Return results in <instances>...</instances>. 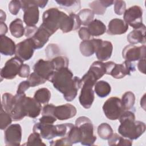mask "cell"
Wrapping results in <instances>:
<instances>
[{"label": "cell", "mask_w": 146, "mask_h": 146, "mask_svg": "<svg viewBox=\"0 0 146 146\" xmlns=\"http://www.w3.org/2000/svg\"><path fill=\"white\" fill-rule=\"evenodd\" d=\"M50 82L54 87L63 95L67 102L72 101L82 87V80L78 76L73 77V74L68 67L55 71Z\"/></svg>", "instance_id": "1"}, {"label": "cell", "mask_w": 146, "mask_h": 146, "mask_svg": "<svg viewBox=\"0 0 146 146\" xmlns=\"http://www.w3.org/2000/svg\"><path fill=\"white\" fill-rule=\"evenodd\" d=\"M120 125L118 128V132L123 137L130 140H136L141 136L145 131L144 123L135 120L133 112L125 111L119 118Z\"/></svg>", "instance_id": "2"}, {"label": "cell", "mask_w": 146, "mask_h": 146, "mask_svg": "<svg viewBox=\"0 0 146 146\" xmlns=\"http://www.w3.org/2000/svg\"><path fill=\"white\" fill-rule=\"evenodd\" d=\"M68 15L57 8H50L46 10L42 16V25L52 35L64 24Z\"/></svg>", "instance_id": "3"}, {"label": "cell", "mask_w": 146, "mask_h": 146, "mask_svg": "<svg viewBox=\"0 0 146 146\" xmlns=\"http://www.w3.org/2000/svg\"><path fill=\"white\" fill-rule=\"evenodd\" d=\"M75 125L79 128L81 132V144L88 146L93 145L96 137L94 135V126L91 120L86 116H80L75 120Z\"/></svg>", "instance_id": "4"}, {"label": "cell", "mask_w": 146, "mask_h": 146, "mask_svg": "<svg viewBox=\"0 0 146 146\" xmlns=\"http://www.w3.org/2000/svg\"><path fill=\"white\" fill-rule=\"evenodd\" d=\"M21 9L24 11L23 21L26 26H35L39 21V12L36 1H21Z\"/></svg>", "instance_id": "5"}, {"label": "cell", "mask_w": 146, "mask_h": 146, "mask_svg": "<svg viewBox=\"0 0 146 146\" xmlns=\"http://www.w3.org/2000/svg\"><path fill=\"white\" fill-rule=\"evenodd\" d=\"M103 110L106 116L112 120L119 119L125 111L121 99L117 97H111L108 99L103 106Z\"/></svg>", "instance_id": "6"}, {"label": "cell", "mask_w": 146, "mask_h": 146, "mask_svg": "<svg viewBox=\"0 0 146 146\" xmlns=\"http://www.w3.org/2000/svg\"><path fill=\"white\" fill-rule=\"evenodd\" d=\"M143 9L139 6H133L124 13V21L134 29L139 28L143 23Z\"/></svg>", "instance_id": "7"}, {"label": "cell", "mask_w": 146, "mask_h": 146, "mask_svg": "<svg viewBox=\"0 0 146 146\" xmlns=\"http://www.w3.org/2000/svg\"><path fill=\"white\" fill-rule=\"evenodd\" d=\"M23 61L18 58L15 56L7 60L3 67L1 70V77L6 79H13L18 75L19 70Z\"/></svg>", "instance_id": "8"}, {"label": "cell", "mask_w": 146, "mask_h": 146, "mask_svg": "<svg viewBox=\"0 0 146 146\" xmlns=\"http://www.w3.org/2000/svg\"><path fill=\"white\" fill-rule=\"evenodd\" d=\"M5 143L6 145H20L22 140V128L19 124H13L8 126L4 133Z\"/></svg>", "instance_id": "9"}, {"label": "cell", "mask_w": 146, "mask_h": 146, "mask_svg": "<svg viewBox=\"0 0 146 146\" xmlns=\"http://www.w3.org/2000/svg\"><path fill=\"white\" fill-rule=\"evenodd\" d=\"M34 50L35 47L33 40L31 38H27L16 45L15 54L23 61H26L32 58Z\"/></svg>", "instance_id": "10"}, {"label": "cell", "mask_w": 146, "mask_h": 146, "mask_svg": "<svg viewBox=\"0 0 146 146\" xmlns=\"http://www.w3.org/2000/svg\"><path fill=\"white\" fill-rule=\"evenodd\" d=\"M122 56L125 60L134 62L145 58V46H136L133 44L126 46L123 50Z\"/></svg>", "instance_id": "11"}, {"label": "cell", "mask_w": 146, "mask_h": 146, "mask_svg": "<svg viewBox=\"0 0 146 146\" xmlns=\"http://www.w3.org/2000/svg\"><path fill=\"white\" fill-rule=\"evenodd\" d=\"M34 72L46 80L50 81L55 72L51 60H38L34 66Z\"/></svg>", "instance_id": "12"}, {"label": "cell", "mask_w": 146, "mask_h": 146, "mask_svg": "<svg viewBox=\"0 0 146 146\" xmlns=\"http://www.w3.org/2000/svg\"><path fill=\"white\" fill-rule=\"evenodd\" d=\"M22 105L26 116L36 118L40 115L42 110L41 104L34 98L27 97L25 94L22 98Z\"/></svg>", "instance_id": "13"}, {"label": "cell", "mask_w": 146, "mask_h": 146, "mask_svg": "<svg viewBox=\"0 0 146 146\" xmlns=\"http://www.w3.org/2000/svg\"><path fill=\"white\" fill-rule=\"evenodd\" d=\"M33 132L38 133L42 138L47 140L59 136L57 126L53 124L36 123L33 126Z\"/></svg>", "instance_id": "14"}, {"label": "cell", "mask_w": 146, "mask_h": 146, "mask_svg": "<svg viewBox=\"0 0 146 146\" xmlns=\"http://www.w3.org/2000/svg\"><path fill=\"white\" fill-rule=\"evenodd\" d=\"M113 46L111 42L96 39V47L95 53L99 61H105L109 59L112 55Z\"/></svg>", "instance_id": "15"}, {"label": "cell", "mask_w": 146, "mask_h": 146, "mask_svg": "<svg viewBox=\"0 0 146 146\" xmlns=\"http://www.w3.org/2000/svg\"><path fill=\"white\" fill-rule=\"evenodd\" d=\"M135 71V67L131 62L124 61L121 64L115 63L110 75L115 79H121L126 75H130Z\"/></svg>", "instance_id": "16"}, {"label": "cell", "mask_w": 146, "mask_h": 146, "mask_svg": "<svg viewBox=\"0 0 146 146\" xmlns=\"http://www.w3.org/2000/svg\"><path fill=\"white\" fill-rule=\"evenodd\" d=\"M82 90L79 98L80 104L86 109L90 108L94 102L95 96L93 86L88 83H82Z\"/></svg>", "instance_id": "17"}, {"label": "cell", "mask_w": 146, "mask_h": 146, "mask_svg": "<svg viewBox=\"0 0 146 146\" xmlns=\"http://www.w3.org/2000/svg\"><path fill=\"white\" fill-rule=\"evenodd\" d=\"M76 108L71 104L55 106L54 115L59 120H65L74 117L76 114Z\"/></svg>", "instance_id": "18"}, {"label": "cell", "mask_w": 146, "mask_h": 146, "mask_svg": "<svg viewBox=\"0 0 146 146\" xmlns=\"http://www.w3.org/2000/svg\"><path fill=\"white\" fill-rule=\"evenodd\" d=\"M51 35L52 34L42 25H40L35 34L31 38L34 43L35 49L42 48L48 42Z\"/></svg>", "instance_id": "19"}, {"label": "cell", "mask_w": 146, "mask_h": 146, "mask_svg": "<svg viewBox=\"0 0 146 146\" xmlns=\"http://www.w3.org/2000/svg\"><path fill=\"white\" fill-rule=\"evenodd\" d=\"M128 29V25L123 20L114 18L110 21L107 33L109 35H121L125 33Z\"/></svg>", "instance_id": "20"}, {"label": "cell", "mask_w": 146, "mask_h": 146, "mask_svg": "<svg viewBox=\"0 0 146 146\" xmlns=\"http://www.w3.org/2000/svg\"><path fill=\"white\" fill-rule=\"evenodd\" d=\"M145 26L144 24L141 27L134 29L127 35V40L131 44L145 43Z\"/></svg>", "instance_id": "21"}, {"label": "cell", "mask_w": 146, "mask_h": 146, "mask_svg": "<svg viewBox=\"0 0 146 146\" xmlns=\"http://www.w3.org/2000/svg\"><path fill=\"white\" fill-rule=\"evenodd\" d=\"M16 45L14 42L5 35L0 36V52L2 55L11 56L15 53Z\"/></svg>", "instance_id": "22"}, {"label": "cell", "mask_w": 146, "mask_h": 146, "mask_svg": "<svg viewBox=\"0 0 146 146\" xmlns=\"http://www.w3.org/2000/svg\"><path fill=\"white\" fill-rule=\"evenodd\" d=\"M91 36H100L106 31V25L100 20L94 19L88 25L87 27Z\"/></svg>", "instance_id": "23"}, {"label": "cell", "mask_w": 146, "mask_h": 146, "mask_svg": "<svg viewBox=\"0 0 146 146\" xmlns=\"http://www.w3.org/2000/svg\"><path fill=\"white\" fill-rule=\"evenodd\" d=\"M96 39L82 41L79 46L81 54L84 56H90L92 55L95 51Z\"/></svg>", "instance_id": "24"}, {"label": "cell", "mask_w": 146, "mask_h": 146, "mask_svg": "<svg viewBox=\"0 0 146 146\" xmlns=\"http://www.w3.org/2000/svg\"><path fill=\"white\" fill-rule=\"evenodd\" d=\"M9 29L11 35L17 38H21L25 34L23 22L19 18L13 21L10 25Z\"/></svg>", "instance_id": "25"}, {"label": "cell", "mask_w": 146, "mask_h": 146, "mask_svg": "<svg viewBox=\"0 0 146 146\" xmlns=\"http://www.w3.org/2000/svg\"><path fill=\"white\" fill-rule=\"evenodd\" d=\"M94 86L95 92L100 98L106 97L111 92V86L110 84L106 81H98L95 84Z\"/></svg>", "instance_id": "26"}, {"label": "cell", "mask_w": 146, "mask_h": 146, "mask_svg": "<svg viewBox=\"0 0 146 146\" xmlns=\"http://www.w3.org/2000/svg\"><path fill=\"white\" fill-rule=\"evenodd\" d=\"M89 70H90L99 79L104 74H106L107 68L106 63L101 61H95L91 65Z\"/></svg>", "instance_id": "27"}, {"label": "cell", "mask_w": 146, "mask_h": 146, "mask_svg": "<svg viewBox=\"0 0 146 146\" xmlns=\"http://www.w3.org/2000/svg\"><path fill=\"white\" fill-rule=\"evenodd\" d=\"M51 98V92L46 88H41L34 94V99L40 104H47Z\"/></svg>", "instance_id": "28"}, {"label": "cell", "mask_w": 146, "mask_h": 146, "mask_svg": "<svg viewBox=\"0 0 146 146\" xmlns=\"http://www.w3.org/2000/svg\"><path fill=\"white\" fill-rule=\"evenodd\" d=\"M109 145H132V140L119 136L117 133H113L108 139Z\"/></svg>", "instance_id": "29"}, {"label": "cell", "mask_w": 146, "mask_h": 146, "mask_svg": "<svg viewBox=\"0 0 146 146\" xmlns=\"http://www.w3.org/2000/svg\"><path fill=\"white\" fill-rule=\"evenodd\" d=\"M77 15L80 19L81 24L84 26H88L94 18V13L91 9H88L81 10Z\"/></svg>", "instance_id": "30"}, {"label": "cell", "mask_w": 146, "mask_h": 146, "mask_svg": "<svg viewBox=\"0 0 146 146\" xmlns=\"http://www.w3.org/2000/svg\"><path fill=\"white\" fill-rule=\"evenodd\" d=\"M121 100L124 111H128L133 107L135 102V96L131 91H127L123 95Z\"/></svg>", "instance_id": "31"}, {"label": "cell", "mask_w": 146, "mask_h": 146, "mask_svg": "<svg viewBox=\"0 0 146 146\" xmlns=\"http://www.w3.org/2000/svg\"><path fill=\"white\" fill-rule=\"evenodd\" d=\"M113 129L111 125L106 123L100 124L98 127V134L103 140H108L113 135Z\"/></svg>", "instance_id": "32"}, {"label": "cell", "mask_w": 146, "mask_h": 146, "mask_svg": "<svg viewBox=\"0 0 146 146\" xmlns=\"http://www.w3.org/2000/svg\"><path fill=\"white\" fill-rule=\"evenodd\" d=\"M55 2L60 6L64 7L66 10L70 9L71 11H76L80 8V1H71V0H56Z\"/></svg>", "instance_id": "33"}, {"label": "cell", "mask_w": 146, "mask_h": 146, "mask_svg": "<svg viewBox=\"0 0 146 146\" xmlns=\"http://www.w3.org/2000/svg\"><path fill=\"white\" fill-rule=\"evenodd\" d=\"M15 100V96L10 93H5L2 98L1 107L7 112L9 113L13 106Z\"/></svg>", "instance_id": "34"}, {"label": "cell", "mask_w": 146, "mask_h": 146, "mask_svg": "<svg viewBox=\"0 0 146 146\" xmlns=\"http://www.w3.org/2000/svg\"><path fill=\"white\" fill-rule=\"evenodd\" d=\"M66 137L68 138L69 140L72 143V144L80 143L82 140V135L80 129L77 126L74 125L70 129Z\"/></svg>", "instance_id": "35"}, {"label": "cell", "mask_w": 146, "mask_h": 146, "mask_svg": "<svg viewBox=\"0 0 146 146\" xmlns=\"http://www.w3.org/2000/svg\"><path fill=\"white\" fill-rule=\"evenodd\" d=\"M55 71L58 70L62 68L68 67L69 64L68 59L64 56H58L51 60Z\"/></svg>", "instance_id": "36"}, {"label": "cell", "mask_w": 146, "mask_h": 146, "mask_svg": "<svg viewBox=\"0 0 146 146\" xmlns=\"http://www.w3.org/2000/svg\"><path fill=\"white\" fill-rule=\"evenodd\" d=\"M12 117L9 113L5 111L1 107L0 113V128L2 130L5 129L12 122Z\"/></svg>", "instance_id": "37"}, {"label": "cell", "mask_w": 146, "mask_h": 146, "mask_svg": "<svg viewBox=\"0 0 146 146\" xmlns=\"http://www.w3.org/2000/svg\"><path fill=\"white\" fill-rule=\"evenodd\" d=\"M89 6L93 13L97 15H103L106 11V8L103 5L100 1H94L89 3Z\"/></svg>", "instance_id": "38"}, {"label": "cell", "mask_w": 146, "mask_h": 146, "mask_svg": "<svg viewBox=\"0 0 146 146\" xmlns=\"http://www.w3.org/2000/svg\"><path fill=\"white\" fill-rule=\"evenodd\" d=\"M27 80L29 82L30 84V87H34L35 86L43 84L47 81L46 80L42 78V77L39 76L38 74H36L34 72H32L29 75Z\"/></svg>", "instance_id": "39"}, {"label": "cell", "mask_w": 146, "mask_h": 146, "mask_svg": "<svg viewBox=\"0 0 146 146\" xmlns=\"http://www.w3.org/2000/svg\"><path fill=\"white\" fill-rule=\"evenodd\" d=\"M41 136L37 133L33 132L28 137L27 143L25 144L26 145H46V144L42 142Z\"/></svg>", "instance_id": "40"}, {"label": "cell", "mask_w": 146, "mask_h": 146, "mask_svg": "<svg viewBox=\"0 0 146 146\" xmlns=\"http://www.w3.org/2000/svg\"><path fill=\"white\" fill-rule=\"evenodd\" d=\"M45 53L48 58H54L60 54V48L56 44H49L45 49Z\"/></svg>", "instance_id": "41"}, {"label": "cell", "mask_w": 146, "mask_h": 146, "mask_svg": "<svg viewBox=\"0 0 146 146\" xmlns=\"http://www.w3.org/2000/svg\"><path fill=\"white\" fill-rule=\"evenodd\" d=\"M9 10L13 15H16L19 13L20 9L21 8V1L13 0L11 1L8 6Z\"/></svg>", "instance_id": "42"}, {"label": "cell", "mask_w": 146, "mask_h": 146, "mask_svg": "<svg viewBox=\"0 0 146 146\" xmlns=\"http://www.w3.org/2000/svg\"><path fill=\"white\" fill-rule=\"evenodd\" d=\"M114 11L119 15H121L126 10V4L124 1H114Z\"/></svg>", "instance_id": "43"}, {"label": "cell", "mask_w": 146, "mask_h": 146, "mask_svg": "<svg viewBox=\"0 0 146 146\" xmlns=\"http://www.w3.org/2000/svg\"><path fill=\"white\" fill-rule=\"evenodd\" d=\"M50 145H72V143L67 137H62L56 140H52L50 142Z\"/></svg>", "instance_id": "44"}, {"label": "cell", "mask_w": 146, "mask_h": 146, "mask_svg": "<svg viewBox=\"0 0 146 146\" xmlns=\"http://www.w3.org/2000/svg\"><path fill=\"white\" fill-rule=\"evenodd\" d=\"M78 34H79V38L83 41L89 40V39L91 36L87 27H81L78 31Z\"/></svg>", "instance_id": "45"}, {"label": "cell", "mask_w": 146, "mask_h": 146, "mask_svg": "<svg viewBox=\"0 0 146 146\" xmlns=\"http://www.w3.org/2000/svg\"><path fill=\"white\" fill-rule=\"evenodd\" d=\"M55 106L52 104H46L42 109V115H49V116H53L54 115V111Z\"/></svg>", "instance_id": "46"}, {"label": "cell", "mask_w": 146, "mask_h": 146, "mask_svg": "<svg viewBox=\"0 0 146 146\" xmlns=\"http://www.w3.org/2000/svg\"><path fill=\"white\" fill-rule=\"evenodd\" d=\"M30 72V68L29 65L23 64L20 68L18 75L21 78H28Z\"/></svg>", "instance_id": "47"}, {"label": "cell", "mask_w": 146, "mask_h": 146, "mask_svg": "<svg viewBox=\"0 0 146 146\" xmlns=\"http://www.w3.org/2000/svg\"><path fill=\"white\" fill-rule=\"evenodd\" d=\"M30 84L27 80H25L21 82L18 86V89L17 91V94H25V91L29 88Z\"/></svg>", "instance_id": "48"}, {"label": "cell", "mask_w": 146, "mask_h": 146, "mask_svg": "<svg viewBox=\"0 0 146 146\" xmlns=\"http://www.w3.org/2000/svg\"><path fill=\"white\" fill-rule=\"evenodd\" d=\"M38 30V27L35 26H26L25 28V35L27 38H31L35 34Z\"/></svg>", "instance_id": "49"}, {"label": "cell", "mask_w": 146, "mask_h": 146, "mask_svg": "<svg viewBox=\"0 0 146 146\" xmlns=\"http://www.w3.org/2000/svg\"><path fill=\"white\" fill-rule=\"evenodd\" d=\"M56 120V118L53 116L49 115H42V116L39 119V121L42 123L47 124H53Z\"/></svg>", "instance_id": "50"}, {"label": "cell", "mask_w": 146, "mask_h": 146, "mask_svg": "<svg viewBox=\"0 0 146 146\" xmlns=\"http://www.w3.org/2000/svg\"><path fill=\"white\" fill-rule=\"evenodd\" d=\"M139 70L143 74H145V58H142L139 60L137 64Z\"/></svg>", "instance_id": "51"}, {"label": "cell", "mask_w": 146, "mask_h": 146, "mask_svg": "<svg viewBox=\"0 0 146 146\" xmlns=\"http://www.w3.org/2000/svg\"><path fill=\"white\" fill-rule=\"evenodd\" d=\"M7 32V25L4 23L0 22V33L1 35H5Z\"/></svg>", "instance_id": "52"}, {"label": "cell", "mask_w": 146, "mask_h": 146, "mask_svg": "<svg viewBox=\"0 0 146 146\" xmlns=\"http://www.w3.org/2000/svg\"><path fill=\"white\" fill-rule=\"evenodd\" d=\"M101 3L103 4V5L106 7H108L110 6H111L112 4H113L114 1H111V0H100Z\"/></svg>", "instance_id": "53"}, {"label": "cell", "mask_w": 146, "mask_h": 146, "mask_svg": "<svg viewBox=\"0 0 146 146\" xmlns=\"http://www.w3.org/2000/svg\"><path fill=\"white\" fill-rule=\"evenodd\" d=\"M6 13L1 9V13H0V22H4L6 21Z\"/></svg>", "instance_id": "54"}, {"label": "cell", "mask_w": 146, "mask_h": 146, "mask_svg": "<svg viewBox=\"0 0 146 146\" xmlns=\"http://www.w3.org/2000/svg\"><path fill=\"white\" fill-rule=\"evenodd\" d=\"M145 94L144 95L143 97L141 99V102H143V103H140L141 107L143 108V109L145 110Z\"/></svg>", "instance_id": "55"}]
</instances>
